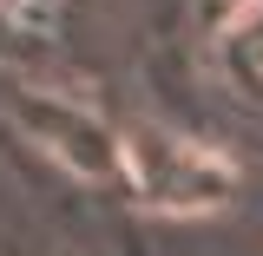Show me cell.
<instances>
[{
    "mask_svg": "<svg viewBox=\"0 0 263 256\" xmlns=\"http://www.w3.org/2000/svg\"><path fill=\"white\" fill-rule=\"evenodd\" d=\"M132 171L152 204L164 210H211L224 197V171L211 164V151H191L178 138H158V131H132Z\"/></svg>",
    "mask_w": 263,
    "mask_h": 256,
    "instance_id": "cell-1",
    "label": "cell"
},
{
    "mask_svg": "<svg viewBox=\"0 0 263 256\" xmlns=\"http://www.w3.org/2000/svg\"><path fill=\"white\" fill-rule=\"evenodd\" d=\"M197 7H204V20H211V27H224V20H237V13H250L257 0H197Z\"/></svg>",
    "mask_w": 263,
    "mask_h": 256,
    "instance_id": "cell-2",
    "label": "cell"
}]
</instances>
